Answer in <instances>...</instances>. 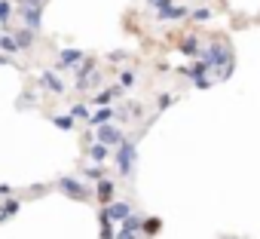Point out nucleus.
Wrapping results in <instances>:
<instances>
[{"mask_svg":"<svg viewBox=\"0 0 260 239\" xmlns=\"http://www.w3.org/2000/svg\"><path fill=\"white\" fill-rule=\"evenodd\" d=\"M40 86L43 89H49V92H64V83L52 74V71H43V77H40Z\"/></svg>","mask_w":260,"mask_h":239,"instance_id":"nucleus-4","label":"nucleus"},{"mask_svg":"<svg viewBox=\"0 0 260 239\" xmlns=\"http://www.w3.org/2000/svg\"><path fill=\"white\" fill-rule=\"evenodd\" d=\"M119 83H122V86H132V83H135V74H122Z\"/></svg>","mask_w":260,"mask_h":239,"instance_id":"nucleus-15","label":"nucleus"},{"mask_svg":"<svg viewBox=\"0 0 260 239\" xmlns=\"http://www.w3.org/2000/svg\"><path fill=\"white\" fill-rule=\"evenodd\" d=\"M104 212H107V218H113V221H122V218H128L132 205H128V202H116V205H110V208H104Z\"/></svg>","mask_w":260,"mask_h":239,"instance_id":"nucleus-5","label":"nucleus"},{"mask_svg":"<svg viewBox=\"0 0 260 239\" xmlns=\"http://www.w3.org/2000/svg\"><path fill=\"white\" fill-rule=\"evenodd\" d=\"M58 190H64L74 199H86V187L80 181H74V178H58Z\"/></svg>","mask_w":260,"mask_h":239,"instance_id":"nucleus-2","label":"nucleus"},{"mask_svg":"<svg viewBox=\"0 0 260 239\" xmlns=\"http://www.w3.org/2000/svg\"><path fill=\"white\" fill-rule=\"evenodd\" d=\"M132 160H135V147H132V144H122V147L116 151V166H119L122 175L132 172Z\"/></svg>","mask_w":260,"mask_h":239,"instance_id":"nucleus-1","label":"nucleus"},{"mask_svg":"<svg viewBox=\"0 0 260 239\" xmlns=\"http://www.w3.org/2000/svg\"><path fill=\"white\" fill-rule=\"evenodd\" d=\"M0 49H4L7 55H16V52H19V43H16V37H0Z\"/></svg>","mask_w":260,"mask_h":239,"instance_id":"nucleus-8","label":"nucleus"},{"mask_svg":"<svg viewBox=\"0 0 260 239\" xmlns=\"http://www.w3.org/2000/svg\"><path fill=\"white\" fill-rule=\"evenodd\" d=\"M13 212H19V199H7V205H4V212H0V221H4L7 215H13Z\"/></svg>","mask_w":260,"mask_h":239,"instance_id":"nucleus-13","label":"nucleus"},{"mask_svg":"<svg viewBox=\"0 0 260 239\" xmlns=\"http://www.w3.org/2000/svg\"><path fill=\"white\" fill-rule=\"evenodd\" d=\"M13 4L10 0H0V25H10V19H13Z\"/></svg>","mask_w":260,"mask_h":239,"instance_id":"nucleus-7","label":"nucleus"},{"mask_svg":"<svg viewBox=\"0 0 260 239\" xmlns=\"http://www.w3.org/2000/svg\"><path fill=\"white\" fill-rule=\"evenodd\" d=\"M71 113H74V116H89V110H86V107H83V104H77V107H74V110H71Z\"/></svg>","mask_w":260,"mask_h":239,"instance_id":"nucleus-16","label":"nucleus"},{"mask_svg":"<svg viewBox=\"0 0 260 239\" xmlns=\"http://www.w3.org/2000/svg\"><path fill=\"white\" fill-rule=\"evenodd\" d=\"M116 239H135V230H122V233H119Z\"/></svg>","mask_w":260,"mask_h":239,"instance_id":"nucleus-18","label":"nucleus"},{"mask_svg":"<svg viewBox=\"0 0 260 239\" xmlns=\"http://www.w3.org/2000/svg\"><path fill=\"white\" fill-rule=\"evenodd\" d=\"M52 123H55L58 129H64V132H71V129H74V116H52Z\"/></svg>","mask_w":260,"mask_h":239,"instance_id":"nucleus-11","label":"nucleus"},{"mask_svg":"<svg viewBox=\"0 0 260 239\" xmlns=\"http://www.w3.org/2000/svg\"><path fill=\"white\" fill-rule=\"evenodd\" d=\"M110 113H113V110H110V107H104V110H98L95 116H89V123H92V126H98V123H104V120H107Z\"/></svg>","mask_w":260,"mask_h":239,"instance_id":"nucleus-12","label":"nucleus"},{"mask_svg":"<svg viewBox=\"0 0 260 239\" xmlns=\"http://www.w3.org/2000/svg\"><path fill=\"white\" fill-rule=\"evenodd\" d=\"M159 227H162V224L153 218V221H147V224H144V233H159Z\"/></svg>","mask_w":260,"mask_h":239,"instance_id":"nucleus-14","label":"nucleus"},{"mask_svg":"<svg viewBox=\"0 0 260 239\" xmlns=\"http://www.w3.org/2000/svg\"><path fill=\"white\" fill-rule=\"evenodd\" d=\"M77 62H83V52H77V49H64V52L58 55V68H71V65H77Z\"/></svg>","mask_w":260,"mask_h":239,"instance_id":"nucleus-6","label":"nucleus"},{"mask_svg":"<svg viewBox=\"0 0 260 239\" xmlns=\"http://www.w3.org/2000/svg\"><path fill=\"white\" fill-rule=\"evenodd\" d=\"M110 196V181H101V199H107Z\"/></svg>","mask_w":260,"mask_h":239,"instance_id":"nucleus-17","label":"nucleus"},{"mask_svg":"<svg viewBox=\"0 0 260 239\" xmlns=\"http://www.w3.org/2000/svg\"><path fill=\"white\" fill-rule=\"evenodd\" d=\"M89 157H92L95 163H104V160H107V147H104V144H92V147H89Z\"/></svg>","mask_w":260,"mask_h":239,"instance_id":"nucleus-9","label":"nucleus"},{"mask_svg":"<svg viewBox=\"0 0 260 239\" xmlns=\"http://www.w3.org/2000/svg\"><path fill=\"white\" fill-rule=\"evenodd\" d=\"M0 65H13V58H7V55H0Z\"/></svg>","mask_w":260,"mask_h":239,"instance_id":"nucleus-19","label":"nucleus"},{"mask_svg":"<svg viewBox=\"0 0 260 239\" xmlns=\"http://www.w3.org/2000/svg\"><path fill=\"white\" fill-rule=\"evenodd\" d=\"M16 43H19V49L31 46V43H34V31H19V34H16Z\"/></svg>","mask_w":260,"mask_h":239,"instance_id":"nucleus-10","label":"nucleus"},{"mask_svg":"<svg viewBox=\"0 0 260 239\" xmlns=\"http://www.w3.org/2000/svg\"><path fill=\"white\" fill-rule=\"evenodd\" d=\"M98 141H101L104 147H107V144H119V141H122V132L113 129V126H101V129H98Z\"/></svg>","mask_w":260,"mask_h":239,"instance_id":"nucleus-3","label":"nucleus"}]
</instances>
